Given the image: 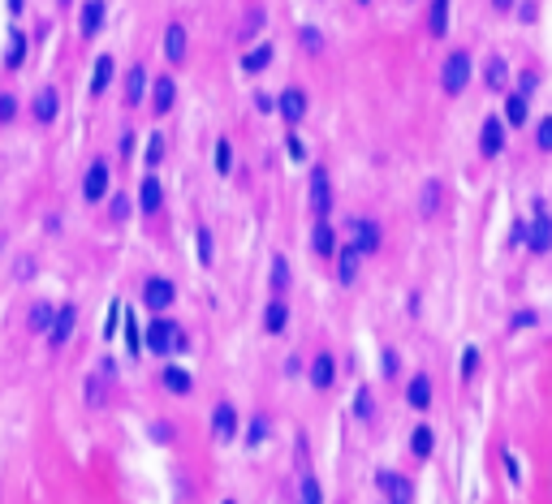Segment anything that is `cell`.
Returning a JSON list of instances; mask_svg holds the SVG:
<instances>
[{"mask_svg":"<svg viewBox=\"0 0 552 504\" xmlns=\"http://www.w3.org/2000/svg\"><path fill=\"white\" fill-rule=\"evenodd\" d=\"M531 323H535V311H518L509 327H514V332H518V327H531Z\"/></svg>","mask_w":552,"mask_h":504,"instance_id":"50","label":"cell"},{"mask_svg":"<svg viewBox=\"0 0 552 504\" xmlns=\"http://www.w3.org/2000/svg\"><path fill=\"white\" fill-rule=\"evenodd\" d=\"M479 151H484L488 160L505 151V121H500V117H484V130H479Z\"/></svg>","mask_w":552,"mask_h":504,"instance_id":"4","label":"cell"},{"mask_svg":"<svg viewBox=\"0 0 552 504\" xmlns=\"http://www.w3.org/2000/svg\"><path fill=\"white\" fill-rule=\"evenodd\" d=\"M509 237H514V246H522V242H531V229H526V224L518 220V224H514V233H509Z\"/></svg>","mask_w":552,"mask_h":504,"instance_id":"52","label":"cell"},{"mask_svg":"<svg viewBox=\"0 0 552 504\" xmlns=\"http://www.w3.org/2000/svg\"><path fill=\"white\" fill-rule=\"evenodd\" d=\"M440 198H444V186H440V181L432 177L428 186H423V203H419V212H423V216H428V220H432V216L440 212Z\"/></svg>","mask_w":552,"mask_h":504,"instance_id":"28","label":"cell"},{"mask_svg":"<svg viewBox=\"0 0 552 504\" xmlns=\"http://www.w3.org/2000/svg\"><path fill=\"white\" fill-rule=\"evenodd\" d=\"M125 341H130V354H138V349L147 345V336L138 332V323H134V315H125Z\"/></svg>","mask_w":552,"mask_h":504,"instance_id":"36","label":"cell"},{"mask_svg":"<svg viewBox=\"0 0 552 504\" xmlns=\"http://www.w3.org/2000/svg\"><path fill=\"white\" fill-rule=\"evenodd\" d=\"M73 327H78V311H73V306H61V311H57V323H52V332H48V336H52V345L61 349V345L73 336Z\"/></svg>","mask_w":552,"mask_h":504,"instance_id":"13","label":"cell"},{"mask_svg":"<svg viewBox=\"0 0 552 504\" xmlns=\"http://www.w3.org/2000/svg\"><path fill=\"white\" fill-rule=\"evenodd\" d=\"M104 380H99V375H91L87 380V406H104V388H99Z\"/></svg>","mask_w":552,"mask_h":504,"instance_id":"40","label":"cell"},{"mask_svg":"<svg viewBox=\"0 0 552 504\" xmlns=\"http://www.w3.org/2000/svg\"><path fill=\"white\" fill-rule=\"evenodd\" d=\"M104 0H87L82 5V39H95L99 35V27H104Z\"/></svg>","mask_w":552,"mask_h":504,"instance_id":"14","label":"cell"},{"mask_svg":"<svg viewBox=\"0 0 552 504\" xmlns=\"http://www.w3.org/2000/svg\"><path fill=\"white\" fill-rule=\"evenodd\" d=\"M212 431H216V440H233V436H238V410L229 406V401H220V406H216Z\"/></svg>","mask_w":552,"mask_h":504,"instance_id":"9","label":"cell"},{"mask_svg":"<svg viewBox=\"0 0 552 504\" xmlns=\"http://www.w3.org/2000/svg\"><path fill=\"white\" fill-rule=\"evenodd\" d=\"M272 289H276V293L289 289V259H285V255L272 259Z\"/></svg>","mask_w":552,"mask_h":504,"instance_id":"34","label":"cell"},{"mask_svg":"<svg viewBox=\"0 0 552 504\" xmlns=\"http://www.w3.org/2000/svg\"><path fill=\"white\" fill-rule=\"evenodd\" d=\"M17 104H13V95H0V121H13Z\"/></svg>","mask_w":552,"mask_h":504,"instance_id":"47","label":"cell"},{"mask_svg":"<svg viewBox=\"0 0 552 504\" xmlns=\"http://www.w3.org/2000/svg\"><path fill=\"white\" fill-rule=\"evenodd\" d=\"M259 22H263V13L255 9V13L246 17V27H242V39H250V35H255V31H259Z\"/></svg>","mask_w":552,"mask_h":504,"instance_id":"48","label":"cell"},{"mask_svg":"<svg viewBox=\"0 0 552 504\" xmlns=\"http://www.w3.org/2000/svg\"><path fill=\"white\" fill-rule=\"evenodd\" d=\"M160 203H164V190H160V181L156 177H143V190H138V212H160Z\"/></svg>","mask_w":552,"mask_h":504,"instance_id":"16","label":"cell"},{"mask_svg":"<svg viewBox=\"0 0 552 504\" xmlns=\"http://www.w3.org/2000/svg\"><path fill=\"white\" fill-rule=\"evenodd\" d=\"M57 108H61V95L52 91V87H43L39 95H35V121H57Z\"/></svg>","mask_w":552,"mask_h":504,"instance_id":"17","label":"cell"},{"mask_svg":"<svg viewBox=\"0 0 552 504\" xmlns=\"http://www.w3.org/2000/svg\"><path fill=\"white\" fill-rule=\"evenodd\" d=\"M484 82H488L492 91H505V82H509V65L500 61V57H488V65H484Z\"/></svg>","mask_w":552,"mask_h":504,"instance_id":"23","label":"cell"},{"mask_svg":"<svg viewBox=\"0 0 552 504\" xmlns=\"http://www.w3.org/2000/svg\"><path fill=\"white\" fill-rule=\"evenodd\" d=\"M285 323H289L285 302H272V306L263 311V327H268V332H285Z\"/></svg>","mask_w":552,"mask_h":504,"instance_id":"29","label":"cell"},{"mask_svg":"<svg viewBox=\"0 0 552 504\" xmlns=\"http://www.w3.org/2000/svg\"><path fill=\"white\" fill-rule=\"evenodd\" d=\"M298 504H324V496H319V483H315L311 474L303 478V500H298Z\"/></svg>","mask_w":552,"mask_h":504,"instance_id":"39","label":"cell"},{"mask_svg":"<svg viewBox=\"0 0 552 504\" xmlns=\"http://www.w3.org/2000/svg\"><path fill=\"white\" fill-rule=\"evenodd\" d=\"M31 332H52V323H57V311L52 306H48V302H35V306H31Z\"/></svg>","mask_w":552,"mask_h":504,"instance_id":"26","label":"cell"},{"mask_svg":"<svg viewBox=\"0 0 552 504\" xmlns=\"http://www.w3.org/2000/svg\"><path fill=\"white\" fill-rule=\"evenodd\" d=\"M526 117H531L526 112V95H509L505 99V121L509 125H526Z\"/></svg>","mask_w":552,"mask_h":504,"instance_id":"32","label":"cell"},{"mask_svg":"<svg viewBox=\"0 0 552 504\" xmlns=\"http://www.w3.org/2000/svg\"><path fill=\"white\" fill-rule=\"evenodd\" d=\"M535 142H539V151H552V117H544V121H539Z\"/></svg>","mask_w":552,"mask_h":504,"instance_id":"43","label":"cell"},{"mask_svg":"<svg viewBox=\"0 0 552 504\" xmlns=\"http://www.w3.org/2000/svg\"><path fill=\"white\" fill-rule=\"evenodd\" d=\"M285 142H289V156H293V160H303V156H307V147H303V138H298V134H289Z\"/></svg>","mask_w":552,"mask_h":504,"instance_id":"51","label":"cell"},{"mask_svg":"<svg viewBox=\"0 0 552 504\" xmlns=\"http://www.w3.org/2000/svg\"><path fill=\"white\" fill-rule=\"evenodd\" d=\"M466 82H470V57H466V52H449V61H444V69H440V87H444L449 95H462Z\"/></svg>","mask_w":552,"mask_h":504,"instance_id":"2","label":"cell"},{"mask_svg":"<svg viewBox=\"0 0 552 504\" xmlns=\"http://www.w3.org/2000/svg\"><path fill=\"white\" fill-rule=\"evenodd\" d=\"M9 13H22V0H9Z\"/></svg>","mask_w":552,"mask_h":504,"instance_id":"55","label":"cell"},{"mask_svg":"<svg viewBox=\"0 0 552 504\" xmlns=\"http://www.w3.org/2000/svg\"><path fill=\"white\" fill-rule=\"evenodd\" d=\"M173 297H177V289H173V281H164V276H152V281H147V289H143V302H147L152 311H168Z\"/></svg>","mask_w":552,"mask_h":504,"instance_id":"6","label":"cell"},{"mask_svg":"<svg viewBox=\"0 0 552 504\" xmlns=\"http://www.w3.org/2000/svg\"><path fill=\"white\" fill-rule=\"evenodd\" d=\"M354 246L363 255H375L380 250V224L375 220H354Z\"/></svg>","mask_w":552,"mask_h":504,"instance_id":"12","label":"cell"},{"mask_svg":"<svg viewBox=\"0 0 552 504\" xmlns=\"http://www.w3.org/2000/svg\"><path fill=\"white\" fill-rule=\"evenodd\" d=\"M108 177H112V172H108V164H104V160H95V164L87 168V181H82V198H87V203H99V198H104Z\"/></svg>","mask_w":552,"mask_h":504,"instance_id":"7","label":"cell"},{"mask_svg":"<svg viewBox=\"0 0 552 504\" xmlns=\"http://www.w3.org/2000/svg\"><path fill=\"white\" fill-rule=\"evenodd\" d=\"M164 57L173 65L186 61V27H182V22H168V31H164Z\"/></svg>","mask_w":552,"mask_h":504,"instance_id":"11","label":"cell"},{"mask_svg":"<svg viewBox=\"0 0 552 504\" xmlns=\"http://www.w3.org/2000/svg\"><path fill=\"white\" fill-rule=\"evenodd\" d=\"M375 487L384 491L388 504H414V483L406 474H397V470H380L375 474Z\"/></svg>","mask_w":552,"mask_h":504,"instance_id":"1","label":"cell"},{"mask_svg":"<svg viewBox=\"0 0 552 504\" xmlns=\"http://www.w3.org/2000/svg\"><path fill=\"white\" fill-rule=\"evenodd\" d=\"M406 401H410L414 410H428L432 406V380H428V375H414V384L406 388Z\"/></svg>","mask_w":552,"mask_h":504,"instance_id":"20","label":"cell"},{"mask_svg":"<svg viewBox=\"0 0 552 504\" xmlns=\"http://www.w3.org/2000/svg\"><path fill=\"white\" fill-rule=\"evenodd\" d=\"M22 57H27V39H22V31H9V52H5V65L17 69Z\"/></svg>","mask_w":552,"mask_h":504,"instance_id":"33","label":"cell"},{"mask_svg":"<svg viewBox=\"0 0 552 504\" xmlns=\"http://www.w3.org/2000/svg\"><path fill=\"white\" fill-rule=\"evenodd\" d=\"M125 216H130V198H112V220H125Z\"/></svg>","mask_w":552,"mask_h":504,"instance_id":"49","label":"cell"},{"mask_svg":"<svg viewBox=\"0 0 552 504\" xmlns=\"http://www.w3.org/2000/svg\"><path fill=\"white\" fill-rule=\"evenodd\" d=\"M363 5H367V0H363Z\"/></svg>","mask_w":552,"mask_h":504,"instance_id":"57","label":"cell"},{"mask_svg":"<svg viewBox=\"0 0 552 504\" xmlns=\"http://www.w3.org/2000/svg\"><path fill=\"white\" fill-rule=\"evenodd\" d=\"M121 319H125V306H121V302H112V315L104 319V336H112V332H117V323H121Z\"/></svg>","mask_w":552,"mask_h":504,"instance_id":"45","label":"cell"},{"mask_svg":"<svg viewBox=\"0 0 552 504\" xmlns=\"http://www.w3.org/2000/svg\"><path fill=\"white\" fill-rule=\"evenodd\" d=\"M160 160H164V138L152 134V138H147V164H160Z\"/></svg>","mask_w":552,"mask_h":504,"instance_id":"41","label":"cell"},{"mask_svg":"<svg viewBox=\"0 0 552 504\" xmlns=\"http://www.w3.org/2000/svg\"><path fill=\"white\" fill-rule=\"evenodd\" d=\"M112 73H117L112 57H99V61H95V73H91V95H104L108 82H112Z\"/></svg>","mask_w":552,"mask_h":504,"instance_id":"22","label":"cell"},{"mask_svg":"<svg viewBox=\"0 0 552 504\" xmlns=\"http://www.w3.org/2000/svg\"><path fill=\"white\" fill-rule=\"evenodd\" d=\"M358 259H363V250H358L354 242H349V246L341 250V259H337V276H341L345 285H349V281H354V276H358Z\"/></svg>","mask_w":552,"mask_h":504,"instance_id":"19","label":"cell"},{"mask_svg":"<svg viewBox=\"0 0 552 504\" xmlns=\"http://www.w3.org/2000/svg\"><path fill=\"white\" fill-rule=\"evenodd\" d=\"M143 91H147V69L143 65H134L130 69V78H125V104H138V99H143Z\"/></svg>","mask_w":552,"mask_h":504,"instance_id":"27","label":"cell"},{"mask_svg":"<svg viewBox=\"0 0 552 504\" xmlns=\"http://www.w3.org/2000/svg\"><path fill=\"white\" fill-rule=\"evenodd\" d=\"M229 164H233V147H229V138H220V142H216V168L229 172Z\"/></svg>","mask_w":552,"mask_h":504,"instance_id":"37","label":"cell"},{"mask_svg":"<svg viewBox=\"0 0 552 504\" xmlns=\"http://www.w3.org/2000/svg\"><path fill=\"white\" fill-rule=\"evenodd\" d=\"M224 504H233V500H224Z\"/></svg>","mask_w":552,"mask_h":504,"instance_id":"56","label":"cell"},{"mask_svg":"<svg viewBox=\"0 0 552 504\" xmlns=\"http://www.w3.org/2000/svg\"><path fill=\"white\" fill-rule=\"evenodd\" d=\"M531 250H535V255H548V250H552V216L544 207L535 212V224H531Z\"/></svg>","mask_w":552,"mask_h":504,"instance_id":"10","label":"cell"},{"mask_svg":"<svg viewBox=\"0 0 552 504\" xmlns=\"http://www.w3.org/2000/svg\"><path fill=\"white\" fill-rule=\"evenodd\" d=\"M428 31L436 39L449 35V0H432V9H428Z\"/></svg>","mask_w":552,"mask_h":504,"instance_id":"21","label":"cell"},{"mask_svg":"<svg viewBox=\"0 0 552 504\" xmlns=\"http://www.w3.org/2000/svg\"><path fill=\"white\" fill-rule=\"evenodd\" d=\"M160 384H164L168 392H177V396H186V392H190V375H186L182 366H168V371H164V380H160Z\"/></svg>","mask_w":552,"mask_h":504,"instance_id":"30","label":"cell"},{"mask_svg":"<svg viewBox=\"0 0 552 504\" xmlns=\"http://www.w3.org/2000/svg\"><path fill=\"white\" fill-rule=\"evenodd\" d=\"M177 336H182V332H177L168 319H156L152 327H147V349H152V354H173Z\"/></svg>","mask_w":552,"mask_h":504,"instance_id":"5","label":"cell"},{"mask_svg":"<svg viewBox=\"0 0 552 504\" xmlns=\"http://www.w3.org/2000/svg\"><path fill=\"white\" fill-rule=\"evenodd\" d=\"M276 112H281L289 125H298L307 117V95L298 91V87H289V91H281V99H276Z\"/></svg>","mask_w":552,"mask_h":504,"instance_id":"8","label":"cell"},{"mask_svg":"<svg viewBox=\"0 0 552 504\" xmlns=\"http://www.w3.org/2000/svg\"><path fill=\"white\" fill-rule=\"evenodd\" d=\"M432 444H436L432 427H414V436H410V448H414V457H432Z\"/></svg>","mask_w":552,"mask_h":504,"instance_id":"31","label":"cell"},{"mask_svg":"<svg viewBox=\"0 0 552 504\" xmlns=\"http://www.w3.org/2000/svg\"><path fill=\"white\" fill-rule=\"evenodd\" d=\"M354 410H358V418H363V422H371V418H375V401H371V388H363V392H358V406H354Z\"/></svg>","mask_w":552,"mask_h":504,"instance_id":"38","label":"cell"},{"mask_svg":"<svg viewBox=\"0 0 552 504\" xmlns=\"http://www.w3.org/2000/svg\"><path fill=\"white\" fill-rule=\"evenodd\" d=\"M198 259L212 263V233H208V229H198Z\"/></svg>","mask_w":552,"mask_h":504,"instance_id":"46","label":"cell"},{"mask_svg":"<svg viewBox=\"0 0 552 504\" xmlns=\"http://www.w3.org/2000/svg\"><path fill=\"white\" fill-rule=\"evenodd\" d=\"M474 371H479V349H474V345H466V354H462V375L470 380Z\"/></svg>","mask_w":552,"mask_h":504,"instance_id":"42","label":"cell"},{"mask_svg":"<svg viewBox=\"0 0 552 504\" xmlns=\"http://www.w3.org/2000/svg\"><path fill=\"white\" fill-rule=\"evenodd\" d=\"M298 39H303V47H307V52H319V47H324L319 31H311V27H303V31H298Z\"/></svg>","mask_w":552,"mask_h":504,"instance_id":"44","label":"cell"},{"mask_svg":"<svg viewBox=\"0 0 552 504\" xmlns=\"http://www.w3.org/2000/svg\"><path fill=\"white\" fill-rule=\"evenodd\" d=\"M492 5H496V9H514V0H492Z\"/></svg>","mask_w":552,"mask_h":504,"instance_id":"54","label":"cell"},{"mask_svg":"<svg viewBox=\"0 0 552 504\" xmlns=\"http://www.w3.org/2000/svg\"><path fill=\"white\" fill-rule=\"evenodd\" d=\"M311 246H315V255H333V250H337V233L328 229V220H315V233H311Z\"/></svg>","mask_w":552,"mask_h":504,"instance_id":"25","label":"cell"},{"mask_svg":"<svg viewBox=\"0 0 552 504\" xmlns=\"http://www.w3.org/2000/svg\"><path fill=\"white\" fill-rule=\"evenodd\" d=\"M152 104H156L160 117L173 112V104H177V87H173V78H156V87H152Z\"/></svg>","mask_w":552,"mask_h":504,"instance_id":"15","label":"cell"},{"mask_svg":"<svg viewBox=\"0 0 552 504\" xmlns=\"http://www.w3.org/2000/svg\"><path fill=\"white\" fill-rule=\"evenodd\" d=\"M272 52H276L272 43H255L250 52H242V69H246V73H259V69H268V65H272Z\"/></svg>","mask_w":552,"mask_h":504,"instance_id":"18","label":"cell"},{"mask_svg":"<svg viewBox=\"0 0 552 504\" xmlns=\"http://www.w3.org/2000/svg\"><path fill=\"white\" fill-rule=\"evenodd\" d=\"M263 436H268V418H263V414H255V418H250V427H246V448H259V444H263Z\"/></svg>","mask_w":552,"mask_h":504,"instance_id":"35","label":"cell"},{"mask_svg":"<svg viewBox=\"0 0 552 504\" xmlns=\"http://www.w3.org/2000/svg\"><path fill=\"white\" fill-rule=\"evenodd\" d=\"M505 470H509V478H514V483H518V478H522V470H518V461L509 457V452H505Z\"/></svg>","mask_w":552,"mask_h":504,"instance_id":"53","label":"cell"},{"mask_svg":"<svg viewBox=\"0 0 552 504\" xmlns=\"http://www.w3.org/2000/svg\"><path fill=\"white\" fill-rule=\"evenodd\" d=\"M311 384L315 388H333V354H315L311 358Z\"/></svg>","mask_w":552,"mask_h":504,"instance_id":"24","label":"cell"},{"mask_svg":"<svg viewBox=\"0 0 552 504\" xmlns=\"http://www.w3.org/2000/svg\"><path fill=\"white\" fill-rule=\"evenodd\" d=\"M311 212H315V220H328V212H333V186H328L324 168H311Z\"/></svg>","mask_w":552,"mask_h":504,"instance_id":"3","label":"cell"}]
</instances>
